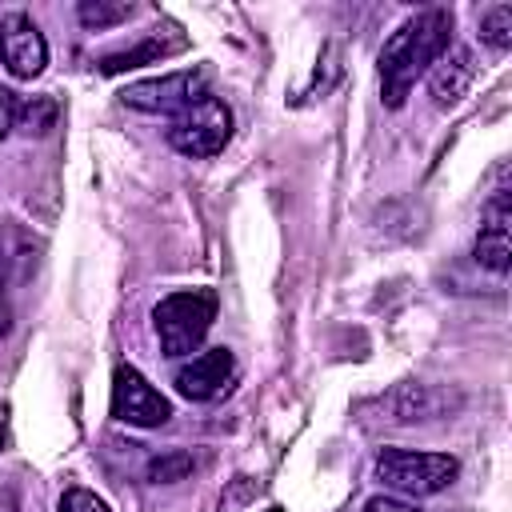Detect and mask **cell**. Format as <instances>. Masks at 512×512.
<instances>
[{"label":"cell","mask_w":512,"mask_h":512,"mask_svg":"<svg viewBox=\"0 0 512 512\" xmlns=\"http://www.w3.org/2000/svg\"><path fill=\"white\" fill-rule=\"evenodd\" d=\"M452 44V12L448 8H424L408 16L380 48V100L388 108H400L416 80L448 52Z\"/></svg>","instance_id":"6da1fadb"},{"label":"cell","mask_w":512,"mask_h":512,"mask_svg":"<svg viewBox=\"0 0 512 512\" xmlns=\"http://www.w3.org/2000/svg\"><path fill=\"white\" fill-rule=\"evenodd\" d=\"M212 320H216V292L212 288H180V292H168L152 308V328H156L160 352L168 360L196 356Z\"/></svg>","instance_id":"7a4b0ae2"},{"label":"cell","mask_w":512,"mask_h":512,"mask_svg":"<svg viewBox=\"0 0 512 512\" xmlns=\"http://www.w3.org/2000/svg\"><path fill=\"white\" fill-rule=\"evenodd\" d=\"M384 492L400 500H424L444 492L460 476V460L448 452H412V448H384L372 464Z\"/></svg>","instance_id":"3957f363"},{"label":"cell","mask_w":512,"mask_h":512,"mask_svg":"<svg viewBox=\"0 0 512 512\" xmlns=\"http://www.w3.org/2000/svg\"><path fill=\"white\" fill-rule=\"evenodd\" d=\"M228 136H232V108L220 96H212V92H204L200 100H192L164 128V140L180 156H192V160H208V156L224 152Z\"/></svg>","instance_id":"277c9868"},{"label":"cell","mask_w":512,"mask_h":512,"mask_svg":"<svg viewBox=\"0 0 512 512\" xmlns=\"http://www.w3.org/2000/svg\"><path fill=\"white\" fill-rule=\"evenodd\" d=\"M208 92L204 72L200 68H184V72H168V76H152V80H136L120 92V100L136 112H152V116H176L184 112L192 100H200Z\"/></svg>","instance_id":"5b68a950"},{"label":"cell","mask_w":512,"mask_h":512,"mask_svg":"<svg viewBox=\"0 0 512 512\" xmlns=\"http://www.w3.org/2000/svg\"><path fill=\"white\" fill-rule=\"evenodd\" d=\"M236 380H240V364H236V356H232L228 348L196 352V356H188V360L176 368V376H172L176 392H180L184 400H196V404H208V400L228 396V392L236 388Z\"/></svg>","instance_id":"8992f818"},{"label":"cell","mask_w":512,"mask_h":512,"mask_svg":"<svg viewBox=\"0 0 512 512\" xmlns=\"http://www.w3.org/2000/svg\"><path fill=\"white\" fill-rule=\"evenodd\" d=\"M112 416L132 428H160L172 420V404L160 388L144 380V372L120 364L112 376Z\"/></svg>","instance_id":"52a82bcc"},{"label":"cell","mask_w":512,"mask_h":512,"mask_svg":"<svg viewBox=\"0 0 512 512\" xmlns=\"http://www.w3.org/2000/svg\"><path fill=\"white\" fill-rule=\"evenodd\" d=\"M472 256L480 268H488L496 276H504L512 268V196H508V188H496L484 200Z\"/></svg>","instance_id":"ba28073f"},{"label":"cell","mask_w":512,"mask_h":512,"mask_svg":"<svg viewBox=\"0 0 512 512\" xmlns=\"http://www.w3.org/2000/svg\"><path fill=\"white\" fill-rule=\"evenodd\" d=\"M0 64L16 80H32V76L44 72V64H48V40L36 28L32 16H24V12L0 16Z\"/></svg>","instance_id":"9c48e42d"},{"label":"cell","mask_w":512,"mask_h":512,"mask_svg":"<svg viewBox=\"0 0 512 512\" xmlns=\"http://www.w3.org/2000/svg\"><path fill=\"white\" fill-rule=\"evenodd\" d=\"M476 52L472 48H448L432 68H428V96L436 108H456L472 80H476Z\"/></svg>","instance_id":"30bf717a"},{"label":"cell","mask_w":512,"mask_h":512,"mask_svg":"<svg viewBox=\"0 0 512 512\" xmlns=\"http://www.w3.org/2000/svg\"><path fill=\"white\" fill-rule=\"evenodd\" d=\"M172 24H164V28H152L144 40H136V44H128V48H120V52H108L96 68L104 72V76H116V72H128V68H144V64H156V60H164V56H172V52H180L188 40L184 36H164Z\"/></svg>","instance_id":"8fae6325"},{"label":"cell","mask_w":512,"mask_h":512,"mask_svg":"<svg viewBox=\"0 0 512 512\" xmlns=\"http://www.w3.org/2000/svg\"><path fill=\"white\" fill-rule=\"evenodd\" d=\"M132 12H136V4H128V0H80V4H76L80 24H84V28H96V32L124 24Z\"/></svg>","instance_id":"7c38bea8"},{"label":"cell","mask_w":512,"mask_h":512,"mask_svg":"<svg viewBox=\"0 0 512 512\" xmlns=\"http://www.w3.org/2000/svg\"><path fill=\"white\" fill-rule=\"evenodd\" d=\"M480 40L492 52H508L512 48V4H492L480 16Z\"/></svg>","instance_id":"4fadbf2b"},{"label":"cell","mask_w":512,"mask_h":512,"mask_svg":"<svg viewBox=\"0 0 512 512\" xmlns=\"http://www.w3.org/2000/svg\"><path fill=\"white\" fill-rule=\"evenodd\" d=\"M192 468H196V460H192L184 448H172V452L152 456L144 472H148V480H152V484H176V480H184Z\"/></svg>","instance_id":"5bb4252c"},{"label":"cell","mask_w":512,"mask_h":512,"mask_svg":"<svg viewBox=\"0 0 512 512\" xmlns=\"http://www.w3.org/2000/svg\"><path fill=\"white\" fill-rule=\"evenodd\" d=\"M52 124H56V104L48 96H32L16 108V128L28 136H44Z\"/></svg>","instance_id":"9a60e30c"},{"label":"cell","mask_w":512,"mask_h":512,"mask_svg":"<svg viewBox=\"0 0 512 512\" xmlns=\"http://www.w3.org/2000/svg\"><path fill=\"white\" fill-rule=\"evenodd\" d=\"M56 512H112V508L96 492H88V488H68L60 496V508Z\"/></svg>","instance_id":"2e32d148"},{"label":"cell","mask_w":512,"mask_h":512,"mask_svg":"<svg viewBox=\"0 0 512 512\" xmlns=\"http://www.w3.org/2000/svg\"><path fill=\"white\" fill-rule=\"evenodd\" d=\"M360 512H420V508H416L412 500H400V496H392V492H380V496L364 500Z\"/></svg>","instance_id":"e0dca14e"},{"label":"cell","mask_w":512,"mask_h":512,"mask_svg":"<svg viewBox=\"0 0 512 512\" xmlns=\"http://www.w3.org/2000/svg\"><path fill=\"white\" fill-rule=\"evenodd\" d=\"M16 108H20V100L8 88H0V140L16 132Z\"/></svg>","instance_id":"ac0fdd59"},{"label":"cell","mask_w":512,"mask_h":512,"mask_svg":"<svg viewBox=\"0 0 512 512\" xmlns=\"http://www.w3.org/2000/svg\"><path fill=\"white\" fill-rule=\"evenodd\" d=\"M12 328V300H8V284H4V264H0V336H8Z\"/></svg>","instance_id":"d6986e66"},{"label":"cell","mask_w":512,"mask_h":512,"mask_svg":"<svg viewBox=\"0 0 512 512\" xmlns=\"http://www.w3.org/2000/svg\"><path fill=\"white\" fill-rule=\"evenodd\" d=\"M4 444H8V432H4V424H0V448H4Z\"/></svg>","instance_id":"ffe728a7"}]
</instances>
